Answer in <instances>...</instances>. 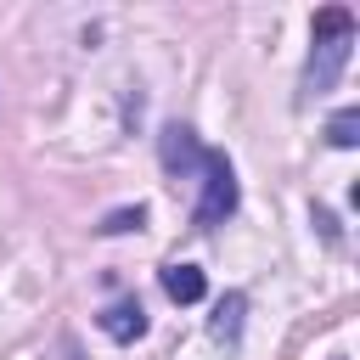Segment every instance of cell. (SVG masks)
<instances>
[{"mask_svg": "<svg viewBox=\"0 0 360 360\" xmlns=\"http://www.w3.org/2000/svg\"><path fill=\"white\" fill-rule=\"evenodd\" d=\"M309 62H304V96H326L349 62V45H354V11L349 6H321L315 22H309Z\"/></svg>", "mask_w": 360, "mask_h": 360, "instance_id": "obj_1", "label": "cell"}, {"mask_svg": "<svg viewBox=\"0 0 360 360\" xmlns=\"http://www.w3.org/2000/svg\"><path fill=\"white\" fill-rule=\"evenodd\" d=\"M202 191H197V208H191V219L208 231V225H225L231 214H236V169H231V158L225 152H202Z\"/></svg>", "mask_w": 360, "mask_h": 360, "instance_id": "obj_2", "label": "cell"}, {"mask_svg": "<svg viewBox=\"0 0 360 360\" xmlns=\"http://www.w3.org/2000/svg\"><path fill=\"white\" fill-rule=\"evenodd\" d=\"M202 152H208V146H197V135H191L186 124H169V129L158 135V158H163V174H169V180H186L191 169H202Z\"/></svg>", "mask_w": 360, "mask_h": 360, "instance_id": "obj_3", "label": "cell"}, {"mask_svg": "<svg viewBox=\"0 0 360 360\" xmlns=\"http://www.w3.org/2000/svg\"><path fill=\"white\" fill-rule=\"evenodd\" d=\"M96 326H101L112 343H135V338L146 332V309H141V298H118V304H107V309L96 315Z\"/></svg>", "mask_w": 360, "mask_h": 360, "instance_id": "obj_4", "label": "cell"}, {"mask_svg": "<svg viewBox=\"0 0 360 360\" xmlns=\"http://www.w3.org/2000/svg\"><path fill=\"white\" fill-rule=\"evenodd\" d=\"M242 315H248V298H242V292H225V298L214 304V315H208V338H214V343H236V338H242Z\"/></svg>", "mask_w": 360, "mask_h": 360, "instance_id": "obj_5", "label": "cell"}, {"mask_svg": "<svg viewBox=\"0 0 360 360\" xmlns=\"http://www.w3.org/2000/svg\"><path fill=\"white\" fill-rule=\"evenodd\" d=\"M163 292H169L174 304H197V298L208 292V281H202L197 264H180V259H174V264H163Z\"/></svg>", "mask_w": 360, "mask_h": 360, "instance_id": "obj_6", "label": "cell"}, {"mask_svg": "<svg viewBox=\"0 0 360 360\" xmlns=\"http://www.w3.org/2000/svg\"><path fill=\"white\" fill-rule=\"evenodd\" d=\"M326 141H332V146H343V152H349V146H354V141H360V112H354V107H343V112H338V118H332V124H326Z\"/></svg>", "mask_w": 360, "mask_h": 360, "instance_id": "obj_7", "label": "cell"}, {"mask_svg": "<svg viewBox=\"0 0 360 360\" xmlns=\"http://www.w3.org/2000/svg\"><path fill=\"white\" fill-rule=\"evenodd\" d=\"M146 225V208L135 202V208H112L107 219H101V236H124V231H141Z\"/></svg>", "mask_w": 360, "mask_h": 360, "instance_id": "obj_8", "label": "cell"}]
</instances>
